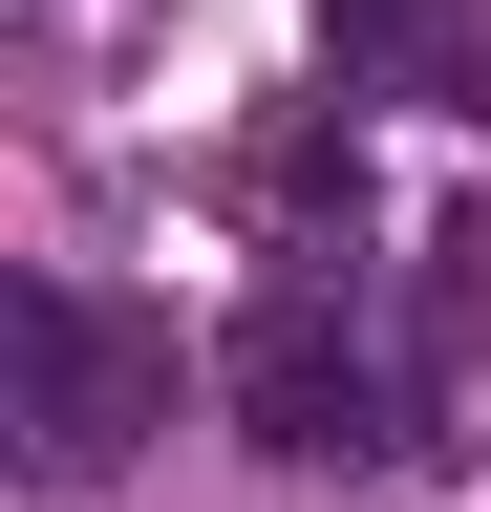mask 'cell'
<instances>
[{
  "mask_svg": "<svg viewBox=\"0 0 491 512\" xmlns=\"http://www.w3.org/2000/svg\"><path fill=\"white\" fill-rule=\"evenodd\" d=\"M150 427H171V320L86 299V278H22V470L43 491H107Z\"/></svg>",
  "mask_w": 491,
  "mask_h": 512,
  "instance_id": "cell-2",
  "label": "cell"
},
{
  "mask_svg": "<svg viewBox=\"0 0 491 512\" xmlns=\"http://www.w3.org/2000/svg\"><path fill=\"white\" fill-rule=\"evenodd\" d=\"M214 406L278 470H385V448H427V363L363 320V256H278L235 299V342H214Z\"/></svg>",
  "mask_w": 491,
  "mask_h": 512,
  "instance_id": "cell-1",
  "label": "cell"
}]
</instances>
